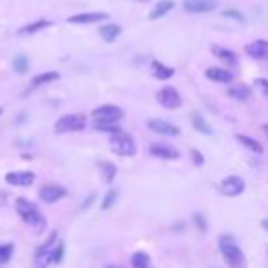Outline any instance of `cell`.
Here are the masks:
<instances>
[{"mask_svg":"<svg viewBox=\"0 0 268 268\" xmlns=\"http://www.w3.org/2000/svg\"><path fill=\"white\" fill-rule=\"evenodd\" d=\"M235 138H237V142L241 143V145H244L248 149V151L255 152V154H263V145L257 142V140H253V138L246 136V134H235Z\"/></svg>","mask_w":268,"mask_h":268,"instance_id":"23","label":"cell"},{"mask_svg":"<svg viewBox=\"0 0 268 268\" xmlns=\"http://www.w3.org/2000/svg\"><path fill=\"white\" fill-rule=\"evenodd\" d=\"M56 241H57V232H51V235L46 239L44 244H41V246H39V250H37V255H39V253H44V252H50V248L56 244Z\"/></svg>","mask_w":268,"mask_h":268,"instance_id":"32","label":"cell"},{"mask_svg":"<svg viewBox=\"0 0 268 268\" xmlns=\"http://www.w3.org/2000/svg\"><path fill=\"white\" fill-rule=\"evenodd\" d=\"M53 253V263H61L63 261V253H65V244H59L56 246V250H51Z\"/></svg>","mask_w":268,"mask_h":268,"instance_id":"35","label":"cell"},{"mask_svg":"<svg viewBox=\"0 0 268 268\" xmlns=\"http://www.w3.org/2000/svg\"><path fill=\"white\" fill-rule=\"evenodd\" d=\"M97 167H99V171H101L103 182H106V184L114 182V178H116V175H118V167L114 166V164L103 160V162L97 164Z\"/></svg>","mask_w":268,"mask_h":268,"instance_id":"21","label":"cell"},{"mask_svg":"<svg viewBox=\"0 0 268 268\" xmlns=\"http://www.w3.org/2000/svg\"><path fill=\"white\" fill-rule=\"evenodd\" d=\"M191 158H193V164L197 167L204 166V154L200 151H197V149H191Z\"/></svg>","mask_w":268,"mask_h":268,"instance_id":"34","label":"cell"},{"mask_svg":"<svg viewBox=\"0 0 268 268\" xmlns=\"http://www.w3.org/2000/svg\"><path fill=\"white\" fill-rule=\"evenodd\" d=\"M211 51H213V56L217 57V59H221L223 63H226L228 66H235V65H237V56H235L232 50L223 48V46H213Z\"/></svg>","mask_w":268,"mask_h":268,"instance_id":"18","label":"cell"},{"mask_svg":"<svg viewBox=\"0 0 268 268\" xmlns=\"http://www.w3.org/2000/svg\"><path fill=\"white\" fill-rule=\"evenodd\" d=\"M219 191L226 195V197H237L244 191V180L237 175H232V177H226L219 186Z\"/></svg>","mask_w":268,"mask_h":268,"instance_id":"7","label":"cell"},{"mask_svg":"<svg viewBox=\"0 0 268 268\" xmlns=\"http://www.w3.org/2000/svg\"><path fill=\"white\" fill-rule=\"evenodd\" d=\"M116 200H118V191H116V189L106 191L105 198H103V202H101V209H111V207L116 204Z\"/></svg>","mask_w":268,"mask_h":268,"instance_id":"30","label":"cell"},{"mask_svg":"<svg viewBox=\"0 0 268 268\" xmlns=\"http://www.w3.org/2000/svg\"><path fill=\"white\" fill-rule=\"evenodd\" d=\"M51 261H53V253L51 252L39 253V255L35 257V264H33V268H46Z\"/></svg>","mask_w":268,"mask_h":268,"instance_id":"28","label":"cell"},{"mask_svg":"<svg viewBox=\"0 0 268 268\" xmlns=\"http://www.w3.org/2000/svg\"><path fill=\"white\" fill-rule=\"evenodd\" d=\"M263 132L266 134V138H268V123H263Z\"/></svg>","mask_w":268,"mask_h":268,"instance_id":"40","label":"cell"},{"mask_svg":"<svg viewBox=\"0 0 268 268\" xmlns=\"http://www.w3.org/2000/svg\"><path fill=\"white\" fill-rule=\"evenodd\" d=\"M151 72H152V77L158 79V81H167V79H171V77L175 76V68L164 65V63H160V61L151 63Z\"/></svg>","mask_w":268,"mask_h":268,"instance_id":"16","label":"cell"},{"mask_svg":"<svg viewBox=\"0 0 268 268\" xmlns=\"http://www.w3.org/2000/svg\"><path fill=\"white\" fill-rule=\"evenodd\" d=\"M111 151L116 152L118 156H134L138 147H136V142H134V138L122 131L111 136Z\"/></svg>","mask_w":268,"mask_h":268,"instance_id":"3","label":"cell"},{"mask_svg":"<svg viewBox=\"0 0 268 268\" xmlns=\"http://www.w3.org/2000/svg\"><path fill=\"white\" fill-rule=\"evenodd\" d=\"M223 15L228 17V19H233V21H237V22H244V17L241 15L237 10H226Z\"/></svg>","mask_w":268,"mask_h":268,"instance_id":"33","label":"cell"},{"mask_svg":"<svg viewBox=\"0 0 268 268\" xmlns=\"http://www.w3.org/2000/svg\"><path fill=\"white\" fill-rule=\"evenodd\" d=\"M94 200H96V195H90V197H88V198H86V200H85V202H83L81 209H86V207H90Z\"/></svg>","mask_w":268,"mask_h":268,"instance_id":"38","label":"cell"},{"mask_svg":"<svg viewBox=\"0 0 268 268\" xmlns=\"http://www.w3.org/2000/svg\"><path fill=\"white\" fill-rule=\"evenodd\" d=\"M228 96L233 97V99H237V101H246L248 97L252 96V90H250V86H246V85H235L228 88Z\"/></svg>","mask_w":268,"mask_h":268,"instance_id":"24","label":"cell"},{"mask_svg":"<svg viewBox=\"0 0 268 268\" xmlns=\"http://www.w3.org/2000/svg\"><path fill=\"white\" fill-rule=\"evenodd\" d=\"M86 127V118L83 114H66L61 120H57L53 129L59 134H65V132H79Z\"/></svg>","mask_w":268,"mask_h":268,"instance_id":"4","label":"cell"},{"mask_svg":"<svg viewBox=\"0 0 268 268\" xmlns=\"http://www.w3.org/2000/svg\"><path fill=\"white\" fill-rule=\"evenodd\" d=\"M147 127H149V131L162 134V136H178L180 134V129L173 123L166 122V120H149Z\"/></svg>","mask_w":268,"mask_h":268,"instance_id":"11","label":"cell"},{"mask_svg":"<svg viewBox=\"0 0 268 268\" xmlns=\"http://www.w3.org/2000/svg\"><path fill=\"white\" fill-rule=\"evenodd\" d=\"M136 2H149V0H136Z\"/></svg>","mask_w":268,"mask_h":268,"instance_id":"41","label":"cell"},{"mask_svg":"<svg viewBox=\"0 0 268 268\" xmlns=\"http://www.w3.org/2000/svg\"><path fill=\"white\" fill-rule=\"evenodd\" d=\"M111 268H114V266H111Z\"/></svg>","mask_w":268,"mask_h":268,"instance_id":"43","label":"cell"},{"mask_svg":"<svg viewBox=\"0 0 268 268\" xmlns=\"http://www.w3.org/2000/svg\"><path fill=\"white\" fill-rule=\"evenodd\" d=\"M191 123L195 127V131H198L200 134H213V129L211 125L204 120V116H200L198 112H193L191 114Z\"/></svg>","mask_w":268,"mask_h":268,"instance_id":"25","label":"cell"},{"mask_svg":"<svg viewBox=\"0 0 268 268\" xmlns=\"http://www.w3.org/2000/svg\"><path fill=\"white\" fill-rule=\"evenodd\" d=\"M261 226H263L264 230H266V232H268V219H264L263 223H261Z\"/></svg>","mask_w":268,"mask_h":268,"instance_id":"39","label":"cell"},{"mask_svg":"<svg viewBox=\"0 0 268 268\" xmlns=\"http://www.w3.org/2000/svg\"><path fill=\"white\" fill-rule=\"evenodd\" d=\"M59 72H42V74H39V76H35L33 79H31V88H39V86L46 85V83H53L59 79Z\"/></svg>","mask_w":268,"mask_h":268,"instance_id":"22","label":"cell"},{"mask_svg":"<svg viewBox=\"0 0 268 268\" xmlns=\"http://www.w3.org/2000/svg\"><path fill=\"white\" fill-rule=\"evenodd\" d=\"M99 35L105 42H114L118 37L122 35V26L118 24H105L99 28Z\"/></svg>","mask_w":268,"mask_h":268,"instance_id":"20","label":"cell"},{"mask_svg":"<svg viewBox=\"0 0 268 268\" xmlns=\"http://www.w3.org/2000/svg\"><path fill=\"white\" fill-rule=\"evenodd\" d=\"M187 13H209L219 8V0H182Z\"/></svg>","mask_w":268,"mask_h":268,"instance_id":"8","label":"cell"},{"mask_svg":"<svg viewBox=\"0 0 268 268\" xmlns=\"http://www.w3.org/2000/svg\"><path fill=\"white\" fill-rule=\"evenodd\" d=\"M219 248H221V253L224 255L230 268H246V257L232 235H223L219 239Z\"/></svg>","mask_w":268,"mask_h":268,"instance_id":"1","label":"cell"},{"mask_svg":"<svg viewBox=\"0 0 268 268\" xmlns=\"http://www.w3.org/2000/svg\"><path fill=\"white\" fill-rule=\"evenodd\" d=\"M244 51H246L248 57L252 59H268V41L264 39H257V41L250 42V44L244 46Z\"/></svg>","mask_w":268,"mask_h":268,"instance_id":"14","label":"cell"},{"mask_svg":"<svg viewBox=\"0 0 268 268\" xmlns=\"http://www.w3.org/2000/svg\"><path fill=\"white\" fill-rule=\"evenodd\" d=\"M255 86H257L259 90L263 92L264 96L268 97V79H264V77H259V79H255Z\"/></svg>","mask_w":268,"mask_h":268,"instance_id":"36","label":"cell"},{"mask_svg":"<svg viewBox=\"0 0 268 268\" xmlns=\"http://www.w3.org/2000/svg\"><path fill=\"white\" fill-rule=\"evenodd\" d=\"M193 221H195V224H197V228L200 230V232L206 230V219H204L200 213H195V215H193Z\"/></svg>","mask_w":268,"mask_h":268,"instance_id":"37","label":"cell"},{"mask_svg":"<svg viewBox=\"0 0 268 268\" xmlns=\"http://www.w3.org/2000/svg\"><path fill=\"white\" fill-rule=\"evenodd\" d=\"M109 19V13H103V11H90V13H77L74 17H68L66 21L68 24H96V22H101Z\"/></svg>","mask_w":268,"mask_h":268,"instance_id":"9","label":"cell"},{"mask_svg":"<svg viewBox=\"0 0 268 268\" xmlns=\"http://www.w3.org/2000/svg\"><path fill=\"white\" fill-rule=\"evenodd\" d=\"M51 26H53V22L42 19V21H35V22H31V24L22 26L17 33H19V35H33V33H37V31L46 30V28H51Z\"/></svg>","mask_w":268,"mask_h":268,"instance_id":"17","label":"cell"},{"mask_svg":"<svg viewBox=\"0 0 268 268\" xmlns=\"http://www.w3.org/2000/svg\"><path fill=\"white\" fill-rule=\"evenodd\" d=\"M132 263V268H149L151 266V261H149V255L143 252H136L134 255H132L131 259Z\"/></svg>","mask_w":268,"mask_h":268,"instance_id":"26","label":"cell"},{"mask_svg":"<svg viewBox=\"0 0 268 268\" xmlns=\"http://www.w3.org/2000/svg\"><path fill=\"white\" fill-rule=\"evenodd\" d=\"M0 114H2V109H0Z\"/></svg>","mask_w":268,"mask_h":268,"instance_id":"42","label":"cell"},{"mask_svg":"<svg viewBox=\"0 0 268 268\" xmlns=\"http://www.w3.org/2000/svg\"><path fill=\"white\" fill-rule=\"evenodd\" d=\"M123 116H125V112L116 105H101L92 112V118L96 123H116L123 120Z\"/></svg>","mask_w":268,"mask_h":268,"instance_id":"5","label":"cell"},{"mask_svg":"<svg viewBox=\"0 0 268 268\" xmlns=\"http://www.w3.org/2000/svg\"><path fill=\"white\" fill-rule=\"evenodd\" d=\"M173 8H175V2H173V0H160V2L152 8L151 13H149V19H151V21H158L160 17L167 15Z\"/></svg>","mask_w":268,"mask_h":268,"instance_id":"19","label":"cell"},{"mask_svg":"<svg viewBox=\"0 0 268 268\" xmlns=\"http://www.w3.org/2000/svg\"><path fill=\"white\" fill-rule=\"evenodd\" d=\"M13 255V244H2L0 246V264L8 263Z\"/></svg>","mask_w":268,"mask_h":268,"instance_id":"31","label":"cell"},{"mask_svg":"<svg viewBox=\"0 0 268 268\" xmlns=\"http://www.w3.org/2000/svg\"><path fill=\"white\" fill-rule=\"evenodd\" d=\"M39 197H41L42 202L53 204L57 200H61L63 197H66V189L63 186H57V184H48V186L41 187Z\"/></svg>","mask_w":268,"mask_h":268,"instance_id":"10","label":"cell"},{"mask_svg":"<svg viewBox=\"0 0 268 268\" xmlns=\"http://www.w3.org/2000/svg\"><path fill=\"white\" fill-rule=\"evenodd\" d=\"M156 99L164 109H167V111H175V109H180V106H182V96H180L177 88H173V86H164L162 90L156 94Z\"/></svg>","mask_w":268,"mask_h":268,"instance_id":"6","label":"cell"},{"mask_svg":"<svg viewBox=\"0 0 268 268\" xmlns=\"http://www.w3.org/2000/svg\"><path fill=\"white\" fill-rule=\"evenodd\" d=\"M13 68H15L17 74H26L28 72V68H30V61H28V57L26 56H17L15 59H13Z\"/></svg>","mask_w":268,"mask_h":268,"instance_id":"27","label":"cell"},{"mask_svg":"<svg viewBox=\"0 0 268 268\" xmlns=\"http://www.w3.org/2000/svg\"><path fill=\"white\" fill-rule=\"evenodd\" d=\"M15 209L28 226L35 228V230H42V228H44V224H46L44 217H42L41 211H39V207L33 202H30V200H26V198H22V197L17 198Z\"/></svg>","mask_w":268,"mask_h":268,"instance_id":"2","label":"cell"},{"mask_svg":"<svg viewBox=\"0 0 268 268\" xmlns=\"http://www.w3.org/2000/svg\"><path fill=\"white\" fill-rule=\"evenodd\" d=\"M206 77L209 81L215 83H232L233 81V74L226 68H219V66H209L206 70Z\"/></svg>","mask_w":268,"mask_h":268,"instance_id":"15","label":"cell"},{"mask_svg":"<svg viewBox=\"0 0 268 268\" xmlns=\"http://www.w3.org/2000/svg\"><path fill=\"white\" fill-rule=\"evenodd\" d=\"M149 152H151L152 156L160 158V160H178L180 158V152L171 147L169 143H152L149 147Z\"/></svg>","mask_w":268,"mask_h":268,"instance_id":"12","label":"cell"},{"mask_svg":"<svg viewBox=\"0 0 268 268\" xmlns=\"http://www.w3.org/2000/svg\"><path fill=\"white\" fill-rule=\"evenodd\" d=\"M6 182L10 186H22L28 187L35 182V173L31 171H11L6 175Z\"/></svg>","mask_w":268,"mask_h":268,"instance_id":"13","label":"cell"},{"mask_svg":"<svg viewBox=\"0 0 268 268\" xmlns=\"http://www.w3.org/2000/svg\"><path fill=\"white\" fill-rule=\"evenodd\" d=\"M94 129L99 132H109V134H118V132H122V127H118L116 123H96Z\"/></svg>","mask_w":268,"mask_h":268,"instance_id":"29","label":"cell"}]
</instances>
